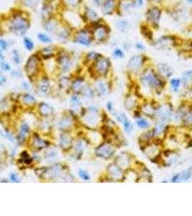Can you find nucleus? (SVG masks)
<instances>
[{
  "label": "nucleus",
  "mask_w": 192,
  "mask_h": 216,
  "mask_svg": "<svg viewBox=\"0 0 192 216\" xmlns=\"http://www.w3.org/2000/svg\"><path fill=\"white\" fill-rule=\"evenodd\" d=\"M122 7L124 10H128L131 7V3L129 2H124L122 3Z\"/></svg>",
  "instance_id": "de8ad7c7"
},
{
  "label": "nucleus",
  "mask_w": 192,
  "mask_h": 216,
  "mask_svg": "<svg viewBox=\"0 0 192 216\" xmlns=\"http://www.w3.org/2000/svg\"><path fill=\"white\" fill-rule=\"evenodd\" d=\"M84 84H83V81H81V79H77L74 81L72 85V88L74 89V92H81L83 91V88H84Z\"/></svg>",
  "instance_id": "5701e85b"
},
{
  "label": "nucleus",
  "mask_w": 192,
  "mask_h": 216,
  "mask_svg": "<svg viewBox=\"0 0 192 216\" xmlns=\"http://www.w3.org/2000/svg\"><path fill=\"white\" fill-rule=\"evenodd\" d=\"M38 37L41 42L45 43H49L52 42V39L48 35L44 34V33H40V34H38Z\"/></svg>",
  "instance_id": "7c9ffc66"
},
{
  "label": "nucleus",
  "mask_w": 192,
  "mask_h": 216,
  "mask_svg": "<svg viewBox=\"0 0 192 216\" xmlns=\"http://www.w3.org/2000/svg\"><path fill=\"white\" fill-rule=\"evenodd\" d=\"M143 0H137V6L140 7L143 5Z\"/></svg>",
  "instance_id": "13d9d810"
},
{
  "label": "nucleus",
  "mask_w": 192,
  "mask_h": 216,
  "mask_svg": "<svg viewBox=\"0 0 192 216\" xmlns=\"http://www.w3.org/2000/svg\"><path fill=\"white\" fill-rule=\"evenodd\" d=\"M1 67L4 71H10V65L7 64V63L3 62V61H2V63H1Z\"/></svg>",
  "instance_id": "09e8293b"
},
{
  "label": "nucleus",
  "mask_w": 192,
  "mask_h": 216,
  "mask_svg": "<svg viewBox=\"0 0 192 216\" xmlns=\"http://www.w3.org/2000/svg\"><path fill=\"white\" fill-rule=\"evenodd\" d=\"M149 1H151V2H153L158 3V2H159L161 1V0H149Z\"/></svg>",
  "instance_id": "052dcab7"
},
{
  "label": "nucleus",
  "mask_w": 192,
  "mask_h": 216,
  "mask_svg": "<svg viewBox=\"0 0 192 216\" xmlns=\"http://www.w3.org/2000/svg\"><path fill=\"white\" fill-rule=\"evenodd\" d=\"M64 1L67 5L71 6H76L79 3V0H64Z\"/></svg>",
  "instance_id": "c03bdc74"
},
{
  "label": "nucleus",
  "mask_w": 192,
  "mask_h": 216,
  "mask_svg": "<svg viewBox=\"0 0 192 216\" xmlns=\"http://www.w3.org/2000/svg\"><path fill=\"white\" fill-rule=\"evenodd\" d=\"M54 48L53 47H47L45 48L42 51V55L45 58L51 57L53 56Z\"/></svg>",
  "instance_id": "c756f323"
},
{
  "label": "nucleus",
  "mask_w": 192,
  "mask_h": 216,
  "mask_svg": "<svg viewBox=\"0 0 192 216\" xmlns=\"http://www.w3.org/2000/svg\"><path fill=\"white\" fill-rule=\"evenodd\" d=\"M56 27L57 22L53 20H49V21H48L46 22V25H45V28H46V30L49 31V32H54V31L56 30Z\"/></svg>",
  "instance_id": "bb28decb"
},
{
  "label": "nucleus",
  "mask_w": 192,
  "mask_h": 216,
  "mask_svg": "<svg viewBox=\"0 0 192 216\" xmlns=\"http://www.w3.org/2000/svg\"><path fill=\"white\" fill-rule=\"evenodd\" d=\"M75 40L83 46H89L91 41V35L88 31L81 30L76 34Z\"/></svg>",
  "instance_id": "39448f33"
},
{
  "label": "nucleus",
  "mask_w": 192,
  "mask_h": 216,
  "mask_svg": "<svg viewBox=\"0 0 192 216\" xmlns=\"http://www.w3.org/2000/svg\"><path fill=\"white\" fill-rule=\"evenodd\" d=\"M180 179V175L179 174H176L173 176L172 179V182H177L178 180Z\"/></svg>",
  "instance_id": "864d4df0"
},
{
  "label": "nucleus",
  "mask_w": 192,
  "mask_h": 216,
  "mask_svg": "<svg viewBox=\"0 0 192 216\" xmlns=\"http://www.w3.org/2000/svg\"><path fill=\"white\" fill-rule=\"evenodd\" d=\"M192 174V170L191 169H189L183 173L181 175V179L183 181H187L189 180L190 178H191Z\"/></svg>",
  "instance_id": "72a5a7b5"
},
{
  "label": "nucleus",
  "mask_w": 192,
  "mask_h": 216,
  "mask_svg": "<svg viewBox=\"0 0 192 216\" xmlns=\"http://www.w3.org/2000/svg\"><path fill=\"white\" fill-rule=\"evenodd\" d=\"M182 81L185 87H192V71H188L183 75Z\"/></svg>",
  "instance_id": "aec40b11"
},
{
  "label": "nucleus",
  "mask_w": 192,
  "mask_h": 216,
  "mask_svg": "<svg viewBox=\"0 0 192 216\" xmlns=\"http://www.w3.org/2000/svg\"><path fill=\"white\" fill-rule=\"evenodd\" d=\"M117 118L118 119V120L120 121V122H121L123 124L126 131L130 133L132 129V125L131 122H130V121L128 120V118L126 117V115H124V113H119V114L117 115Z\"/></svg>",
  "instance_id": "ddd939ff"
},
{
  "label": "nucleus",
  "mask_w": 192,
  "mask_h": 216,
  "mask_svg": "<svg viewBox=\"0 0 192 216\" xmlns=\"http://www.w3.org/2000/svg\"><path fill=\"white\" fill-rule=\"evenodd\" d=\"M173 42H174V40L171 37H163V38L158 40V41L156 43V46L161 48H168L169 46H173Z\"/></svg>",
  "instance_id": "4468645a"
},
{
  "label": "nucleus",
  "mask_w": 192,
  "mask_h": 216,
  "mask_svg": "<svg viewBox=\"0 0 192 216\" xmlns=\"http://www.w3.org/2000/svg\"><path fill=\"white\" fill-rule=\"evenodd\" d=\"M142 81L146 86L153 87L156 89L163 87L162 81L153 71H147L142 77Z\"/></svg>",
  "instance_id": "f03ea898"
},
{
  "label": "nucleus",
  "mask_w": 192,
  "mask_h": 216,
  "mask_svg": "<svg viewBox=\"0 0 192 216\" xmlns=\"http://www.w3.org/2000/svg\"><path fill=\"white\" fill-rule=\"evenodd\" d=\"M135 100H134L133 98L130 97V98H128L127 100H126L125 106H126V107L127 108V109H131V108L133 107V106H134V105H135Z\"/></svg>",
  "instance_id": "ea45409f"
},
{
  "label": "nucleus",
  "mask_w": 192,
  "mask_h": 216,
  "mask_svg": "<svg viewBox=\"0 0 192 216\" xmlns=\"http://www.w3.org/2000/svg\"><path fill=\"white\" fill-rule=\"evenodd\" d=\"M158 115H159L162 119H166L168 118L169 113L167 110H161L159 111V113H158Z\"/></svg>",
  "instance_id": "79ce46f5"
},
{
  "label": "nucleus",
  "mask_w": 192,
  "mask_h": 216,
  "mask_svg": "<svg viewBox=\"0 0 192 216\" xmlns=\"http://www.w3.org/2000/svg\"><path fill=\"white\" fill-rule=\"evenodd\" d=\"M60 146L63 149L67 150L72 146V138L68 134H62L61 136Z\"/></svg>",
  "instance_id": "f8f14e48"
},
{
  "label": "nucleus",
  "mask_w": 192,
  "mask_h": 216,
  "mask_svg": "<svg viewBox=\"0 0 192 216\" xmlns=\"http://www.w3.org/2000/svg\"><path fill=\"white\" fill-rule=\"evenodd\" d=\"M24 44H25V48H27L29 51H31L33 48H34V44L32 42V40L30 38H26L24 39Z\"/></svg>",
  "instance_id": "c9c22d12"
},
{
  "label": "nucleus",
  "mask_w": 192,
  "mask_h": 216,
  "mask_svg": "<svg viewBox=\"0 0 192 216\" xmlns=\"http://www.w3.org/2000/svg\"><path fill=\"white\" fill-rule=\"evenodd\" d=\"M187 2H189L190 3H192V0H186Z\"/></svg>",
  "instance_id": "e2e57ef3"
},
{
  "label": "nucleus",
  "mask_w": 192,
  "mask_h": 216,
  "mask_svg": "<svg viewBox=\"0 0 192 216\" xmlns=\"http://www.w3.org/2000/svg\"><path fill=\"white\" fill-rule=\"evenodd\" d=\"M6 81V78L3 75L0 76V82H1V84H2Z\"/></svg>",
  "instance_id": "6e6d98bb"
},
{
  "label": "nucleus",
  "mask_w": 192,
  "mask_h": 216,
  "mask_svg": "<svg viewBox=\"0 0 192 216\" xmlns=\"http://www.w3.org/2000/svg\"><path fill=\"white\" fill-rule=\"evenodd\" d=\"M82 93L87 97H94V92H93L92 89L89 87L85 86L83 91H82Z\"/></svg>",
  "instance_id": "473e14b6"
},
{
  "label": "nucleus",
  "mask_w": 192,
  "mask_h": 216,
  "mask_svg": "<svg viewBox=\"0 0 192 216\" xmlns=\"http://www.w3.org/2000/svg\"><path fill=\"white\" fill-rule=\"evenodd\" d=\"M158 70L162 76H165V77H170L172 75L173 71L168 65L165 64H160L158 66Z\"/></svg>",
  "instance_id": "f3484780"
},
{
  "label": "nucleus",
  "mask_w": 192,
  "mask_h": 216,
  "mask_svg": "<svg viewBox=\"0 0 192 216\" xmlns=\"http://www.w3.org/2000/svg\"><path fill=\"white\" fill-rule=\"evenodd\" d=\"M85 122L89 125H96L97 123V111L96 110H91L85 118Z\"/></svg>",
  "instance_id": "9d476101"
},
{
  "label": "nucleus",
  "mask_w": 192,
  "mask_h": 216,
  "mask_svg": "<svg viewBox=\"0 0 192 216\" xmlns=\"http://www.w3.org/2000/svg\"><path fill=\"white\" fill-rule=\"evenodd\" d=\"M10 30L16 35H23L29 27V22L25 18L20 16L13 17L9 23Z\"/></svg>",
  "instance_id": "f257e3e1"
},
{
  "label": "nucleus",
  "mask_w": 192,
  "mask_h": 216,
  "mask_svg": "<svg viewBox=\"0 0 192 216\" xmlns=\"http://www.w3.org/2000/svg\"><path fill=\"white\" fill-rule=\"evenodd\" d=\"M38 61L35 56H32L27 61L25 66L26 73L28 76H33L38 71Z\"/></svg>",
  "instance_id": "20e7f679"
},
{
  "label": "nucleus",
  "mask_w": 192,
  "mask_h": 216,
  "mask_svg": "<svg viewBox=\"0 0 192 216\" xmlns=\"http://www.w3.org/2000/svg\"><path fill=\"white\" fill-rule=\"evenodd\" d=\"M10 180L13 182H20V179L19 176L17 174H15V173H11L10 174Z\"/></svg>",
  "instance_id": "37998d69"
},
{
  "label": "nucleus",
  "mask_w": 192,
  "mask_h": 216,
  "mask_svg": "<svg viewBox=\"0 0 192 216\" xmlns=\"http://www.w3.org/2000/svg\"><path fill=\"white\" fill-rule=\"evenodd\" d=\"M22 100L26 105H33V104L35 103V102H36L35 99L33 97V96L30 95V94H24V95L22 96Z\"/></svg>",
  "instance_id": "cd10ccee"
},
{
  "label": "nucleus",
  "mask_w": 192,
  "mask_h": 216,
  "mask_svg": "<svg viewBox=\"0 0 192 216\" xmlns=\"http://www.w3.org/2000/svg\"><path fill=\"white\" fill-rule=\"evenodd\" d=\"M113 148L110 145L104 143V144L100 145L99 146L96 148V155L99 157L104 158V159H109L114 154Z\"/></svg>",
  "instance_id": "7ed1b4c3"
},
{
  "label": "nucleus",
  "mask_w": 192,
  "mask_h": 216,
  "mask_svg": "<svg viewBox=\"0 0 192 216\" xmlns=\"http://www.w3.org/2000/svg\"><path fill=\"white\" fill-rule=\"evenodd\" d=\"M79 176L81 177L82 179L85 180V181H87V180H89L90 179V176H89V175L88 174V173H87V172H86V171L84 170H80L79 172Z\"/></svg>",
  "instance_id": "4c0bfd02"
},
{
  "label": "nucleus",
  "mask_w": 192,
  "mask_h": 216,
  "mask_svg": "<svg viewBox=\"0 0 192 216\" xmlns=\"http://www.w3.org/2000/svg\"><path fill=\"white\" fill-rule=\"evenodd\" d=\"M100 1H101V0H93V2H95V3H96V4L99 3Z\"/></svg>",
  "instance_id": "680f3d73"
},
{
  "label": "nucleus",
  "mask_w": 192,
  "mask_h": 216,
  "mask_svg": "<svg viewBox=\"0 0 192 216\" xmlns=\"http://www.w3.org/2000/svg\"><path fill=\"white\" fill-rule=\"evenodd\" d=\"M96 89H97L98 92L99 93L102 95H105L108 92V87L104 82L102 81H99L96 84Z\"/></svg>",
  "instance_id": "393cba45"
},
{
  "label": "nucleus",
  "mask_w": 192,
  "mask_h": 216,
  "mask_svg": "<svg viewBox=\"0 0 192 216\" xmlns=\"http://www.w3.org/2000/svg\"><path fill=\"white\" fill-rule=\"evenodd\" d=\"M137 125L141 128H147L149 127V123L148 121L145 120V119H139V120H137Z\"/></svg>",
  "instance_id": "e433bc0d"
},
{
  "label": "nucleus",
  "mask_w": 192,
  "mask_h": 216,
  "mask_svg": "<svg viewBox=\"0 0 192 216\" xmlns=\"http://www.w3.org/2000/svg\"><path fill=\"white\" fill-rule=\"evenodd\" d=\"M161 17V10L157 7H153L147 13V17L155 25H157Z\"/></svg>",
  "instance_id": "6e6552de"
},
{
  "label": "nucleus",
  "mask_w": 192,
  "mask_h": 216,
  "mask_svg": "<svg viewBox=\"0 0 192 216\" xmlns=\"http://www.w3.org/2000/svg\"><path fill=\"white\" fill-rule=\"evenodd\" d=\"M113 55L116 58H122L124 56V53H123V52L120 49L115 50V51H114Z\"/></svg>",
  "instance_id": "a18cd8bd"
},
{
  "label": "nucleus",
  "mask_w": 192,
  "mask_h": 216,
  "mask_svg": "<svg viewBox=\"0 0 192 216\" xmlns=\"http://www.w3.org/2000/svg\"><path fill=\"white\" fill-rule=\"evenodd\" d=\"M109 61L107 59L104 58H101V59H98L96 63L95 64V70L96 72L100 74H105L107 72L108 68L109 67Z\"/></svg>",
  "instance_id": "423d86ee"
},
{
  "label": "nucleus",
  "mask_w": 192,
  "mask_h": 216,
  "mask_svg": "<svg viewBox=\"0 0 192 216\" xmlns=\"http://www.w3.org/2000/svg\"><path fill=\"white\" fill-rule=\"evenodd\" d=\"M73 121L69 118H63L59 122V126L62 130H66L69 128L72 125Z\"/></svg>",
  "instance_id": "4be33fe9"
},
{
  "label": "nucleus",
  "mask_w": 192,
  "mask_h": 216,
  "mask_svg": "<svg viewBox=\"0 0 192 216\" xmlns=\"http://www.w3.org/2000/svg\"><path fill=\"white\" fill-rule=\"evenodd\" d=\"M185 118H186V122L191 123V122H192V113H187V114L185 115Z\"/></svg>",
  "instance_id": "3c124183"
},
{
  "label": "nucleus",
  "mask_w": 192,
  "mask_h": 216,
  "mask_svg": "<svg viewBox=\"0 0 192 216\" xmlns=\"http://www.w3.org/2000/svg\"><path fill=\"white\" fill-rule=\"evenodd\" d=\"M71 102H72V103L74 104V105H79V99L76 97V96H73L72 97H71Z\"/></svg>",
  "instance_id": "603ef678"
},
{
  "label": "nucleus",
  "mask_w": 192,
  "mask_h": 216,
  "mask_svg": "<svg viewBox=\"0 0 192 216\" xmlns=\"http://www.w3.org/2000/svg\"><path fill=\"white\" fill-rule=\"evenodd\" d=\"M94 37L96 40L101 41L106 38L107 35V29L103 26H99L94 30Z\"/></svg>",
  "instance_id": "9b49d317"
},
{
  "label": "nucleus",
  "mask_w": 192,
  "mask_h": 216,
  "mask_svg": "<svg viewBox=\"0 0 192 216\" xmlns=\"http://www.w3.org/2000/svg\"><path fill=\"white\" fill-rule=\"evenodd\" d=\"M115 7V0H105L103 4L102 11L104 14H108L112 12Z\"/></svg>",
  "instance_id": "dca6fc26"
},
{
  "label": "nucleus",
  "mask_w": 192,
  "mask_h": 216,
  "mask_svg": "<svg viewBox=\"0 0 192 216\" xmlns=\"http://www.w3.org/2000/svg\"><path fill=\"white\" fill-rule=\"evenodd\" d=\"M32 145H33V146L35 148H36V149L38 150H41L47 146V145H46V141L42 140V139L39 138L38 135H35V134H34V138H33Z\"/></svg>",
  "instance_id": "2eb2a0df"
},
{
  "label": "nucleus",
  "mask_w": 192,
  "mask_h": 216,
  "mask_svg": "<svg viewBox=\"0 0 192 216\" xmlns=\"http://www.w3.org/2000/svg\"><path fill=\"white\" fill-rule=\"evenodd\" d=\"M107 108H108V110H109V111L112 110V109H113L112 104L111 102H108V103H107Z\"/></svg>",
  "instance_id": "4d7b16f0"
},
{
  "label": "nucleus",
  "mask_w": 192,
  "mask_h": 216,
  "mask_svg": "<svg viewBox=\"0 0 192 216\" xmlns=\"http://www.w3.org/2000/svg\"><path fill=\"white\" fill-rule=\"evenodd\" d=\"M22 2L27 7L34 8L38 4V0H22Z\"/></svg>",
  "instance_id": "2f4dec72"
},
{
  "label": "nucleus",
  "mask_w": 192,
  "mask_h": 216,
  "mask_svg": "<svg viewBox=\"0 0 192 216\" xmlns=\"http://www.w3.org/2000/svg\"><path fill=\"white\" fill-rule=\"evenodd\" d=\"M117 28L122 32H125L129 28V24L125 20H119L116 24Z\"/></svg>",
  "instance_id": "a878e982"
},
{
  "label": "nucleus",
  "mask_w": 192,
  "mask_h": 216,
  "mask_svg": "<svg viewBox=\"0 0 192 216\" xmlns=\"http://www.w3.org/2000/svg\"><path fill=\"white\" fill-rule=\"evenodd\" d=\"M143 64V58L140 56H135L132 57L128 63V68L132 71L135 72L138 71Z\"/></svg>",
  "instance_id": "0eeeda50"
},
{
  "label": "nucleus",
  "mask_w": 192,
  "mask_h": 216,
  "mask_svg": "<svg viewBox=\"0 0 192 216\" xmlns=\"http://www.w3.org/2000/svg\"><path fill=\"white\" fill-rule=\"evenodd\" d=\"M86 15H87V18H88L89 20H91V21L92 22L96 21V20H98L99 19L98 14L91 8L87 9V10H86Z\"/></svg>",
  "instance_id": "b1692460"
},
{
  "label": "nucleus",
  "mask_w": 192,
  "mask_h": 216,
  "mask_svg": "<svg viewBox=\"0 0 192 216\" xmlns=\"http://www.w3.org/2000/svg\"><path fill=\"white\" fill-rule=\"evenodd\" d=\"M12 58L13 60H14V62L16 63L17 64H19L20 63V54L18 53V51L17 50H14L12 52Z\"/></svg>",
  "instance_id": "58836bf2"
},
{
  "label": "nucleus",
  "mask_w": 192,
  "mask_h": 216,
  "mask_svg": "<svg viewBox=\"0 0 192 216\" xmlns=\"http://www.w3.org/2000/svg\"><path fill=\"white\" fill-rule=\"evenodd\" d=\"M117 164L122 168H127L130 166V159L127 155H120L117 159Z\"/></svg>",
  "instance_id": "412c9836"
},
{
  "label": "nucleus",
  "mask_w": 192,
  "mask_h": 216,
  "mask_svg": "<svg viewBox=\"0 0 192 216\" xmlns=\"http://www.w3.org/2000/svg\"><path fill=\"white\" fill-rule=\"evenodd\" d=\"M50 89V84L47 79H42L40 84V90L42 92L46 93Z\"/></svg>",
  "instance_id": "c85d7f7f"
},
{
  "label": "nucleus",
  "mask_w": 192,
  "mask_h": 216,
  "mask_svg": "<svg viewBox=\"0 0 192 216\" xmlns=\"http://www.w3.org/2000/svg\"><path fill=\"white\" fill-rule=\"evenodd\" d=\"M180 84H181V81L178 79H173L171 81V87H172V88L174 91L178 90L180 87Z\"/></svg>",
  "instance_id": "f704fd0d"
},
{
  "label": "nucleus",
  "mask_w": 192,
  "mask_h": 216,
  "mask_svg": "<svg viewBox=\"0 0 192 216\" xmlns=\"http://www.w3.org/2000/svg\"><path fill=\"white\" fill-rule=\"evenodd\" d=\"M0 48H1L2 50H6L7 48V42L5 40H3V39L0 40Z\"/></svg>",
  "instance_id": "8fccbe9b"
},
{
  "label": "nucleus",
  "mask_w": 192,
  "mask_h": 216,
  "mask_svg": "<svg viewBox=\"0 0 192 216\" xmlns=\"http://www.w3.org/2000/svg\"><path fill=\"white\" fill-rule=\"evenodd\" d=\"M108 172L111 176L115 179H120L122 176V172L121 169L115 164H110L108 167Z\"/></svg>",
  "instance_id": "1a4fd4ad"
},
{
  "label": "nucleus",
  "mask_w": 192,
  "mask_h": 216,
  "mask_svg": "<svg viewBox=\"0 0 192 216\" xmlns=\"http://www.w3.org/2000/svg\"><path fill=\"white\" fill-rule=\"evenodd\" d=\"M53 108L46 103H41L39 107V112L42 116H49L53 113Z\"/></svg>",
  "instance_id": "6ab92c4d"
},
{
  "label": "nucleus",
  "mask_w": 192,
  "mask_h": 216,
  "mask_svg": "<svg viewBox=\"0 0 192 216\" xmlns=\"http://www.w3.org/2000/svg\"><path fill=\"white\" fill-rule=\"evenodd\" d=\"M97 56H99V54L94 53V52H91V53L88 54L87 59H88L89 60H94V59H97Z\"/></svg>",
  "instance_id": "49530a36"
},
{
  "label": "nucleus",
  "mask_w": 192,
  "mask_h": 216,
  "mask_svg": "<svg viewBox=\"0 0 192 216\" xmlns=\"http://www.w3.org/2000/svg\"><path fill=\"white\" fill-rule=\"evenodd\" d=\"M59 62H60L63 71L64 72L69 70L72 66V62L71 61L70 59L68 56H66L61 57Z\"/></svg>",
  "instance_id": "a211bd4d"
},
{
  "label": "nucleus",
  "mask_w": 192,
  "mask_h": 216,
  "mask_svg": "<svg viewBox=\"0 0 192 216\" xmlns=\"http://www.w3.org/2000/svg\"><path fill=\"white\" fill-rule=\"evenodd\" d=\"M29 131H30V128L28 125L26 123L22 124L21 125V128H20V133L25 134V135H27V134L29 133Z\"/></svg>",
  "instance_id": "a19ab883"
},
{
  "label": "nucleus",
  "mask_w": 192,
  "mask_h": 216,
  "mask_svg": "<svg viewBox=\"0 0 192 216\" xmlns=\"http://www.w3.org/2000/svg\"><path fill=\"white\" fill-rule=\"evenodd\" d=\"M137 48H139V49H144V47L141 44H137Z\"/></svg>",
  "instance_id": "bf43d9fd"
},
{
  "label": "nucleus",
  "mask_w": 192,
  "mask_h": 216,
  "mask_svg": "<svg viewBox=\"0 0 192 216\" xmlns=\"http://www.w3.org/2000/svg\"><path fill=\"white\" fill-rule=\"evenodd\" d=\"M22 88L25 89H30V86L28 85V84L26 83V82L22 83Z\"/></svg>",
  "instance_id": "5fc2aeb1"
}]
</instances>
